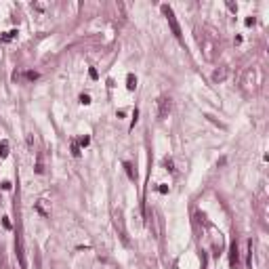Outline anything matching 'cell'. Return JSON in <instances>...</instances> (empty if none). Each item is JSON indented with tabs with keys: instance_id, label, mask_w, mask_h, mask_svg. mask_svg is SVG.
<instances>
[{
	"instance_id": "cell-1",
	"label": "cell",
	"mask_w": 269,
	"mask_h": 269,
	"mask_svg": "<svg viewBox=\"0 0 269 269\" xmlns=\"http://www.w3.org/2000/svg\"><path fill=\"white\" fill-rule=\"evenodd\" d=\"M162 13H164V17L168 19V25H170V29H172V34H175V38H183V32H181V25H179V21H177V17H175V13H172V8L168 7V4H162Z\"/></svg>"
},
{
	"instance_id": "cell-2",
	"label": "cell",
	"mask_w": 269,
	"mask_h": 269,
	"mask_svg": "<svg viewBox=\"0 0 269 269\" xmlns=\"http://www.w3.org/2000/svg\"><path fill=\"white\" fill-rule=\"evenodd\" d=\"M170 109H172V101H170V97H160V99H158V116H160V120L168 118Z\"/></svg>"
},
{
	"instance_id": "cell-3",
	"label": "cell",
	"mask_w": 269,
	"mask_h": 269,
	"mask_svg": "<svg viewBox=\"0 0 269 269\" xmlns=\"http://www.w3.org/2000/svg\"><path fill=\"white\" fill-rule=\"evenodd\" d=\"M15 252H17V259H19V267L28 269V261H25V250H23L21 235H17V238H15Z\"/></svg>"
},
{
	"instance_id": "cell-4",
	"label": "cell",
	"mask_w": 269,
	"mask_h": 269,
	"mask_svg": "<svg viewBox=\"0 0 269 269\" xmlns=\"http://www.w3.org/2000/svg\"><path fill=\"white\" fill-rule=\"evenodd\" d=\"M229 265L231 269H238V242H231L229 246Z\"/></svg>"
},
{
	"instance_id": "cell-5",
	"label": "cell",
	"mask_w": 269,
	"mask_h": 269,
	"mask_svg": "<svg viewBox=\"0 0 269 269\" xmlns=\"http://www.w3.org/2000/svg\"><path fill=\"white\" fill-rule=\"evenodd\" d=\"M126 88L128 91H134V88H137V76H134V74H128L126 76Z\"/></svg>"
},
{
	"instance_id": "cell-6",
	"label": "cell",
	"mask_w": 269,
	"mask_h": 269,
	"mask_svg": "<svg viewBox=\"0 0 269 269\" xmlns=\"http://www.w3.org/2000/svg\"><path fill=\"white\" fill-rule=\"evenodd\" d=\"M124 168H126L128 179H130V181H134V179H137V172L133 170V164H130V162H124Z\"/></svg>"
},
{
	"instance_id": "cell-7",
	"label": "cell",
	"mask_w": 269,
	"mask_h": 269,
	"mask_svg": "<svg viewBox=\"0 0 269 269\" xmlns=\"http://www.w3.org/2000/svg\"><path fill=\"white\" fill-rule=\"evenodd\" d=\"M36 210H38L40 214H42V217H49V210L44 208V200H40V202L36 204Z\"/></svg>"
},
{
	"instance_id": "cell-8",
	"label": "cell",
	"mask_w": 269,
	"mask_h": 269,
	"mask_svg": "<svg viewBox=\"0 0 269 269\" xmlns=\"http://www.w3.org/2000/svg\"><path fill=\"white\" fill-rule=\"evenodd\" d=\"M8 156V141L0 143V158H7Z\"/></svg>"
},
{
	"instance_id": "cell-9",
	"label": "cell",
	"mask_w": 269,
	"mask_h": 269,
	"mask_svg": "<svg viewBox=\"0 0 269 269\" xmlns=\"http://www.w3.org/2000/svg\"><path fill=\"white\" fill-rule=\"evenodd\" d=\"M17 34H19L17 29H11V32H7V34L2 36V42H8V40H13V38H15Z\"/></svg>"
},
{
	"instance_id": "cell-10",
	"label": "cell",
	"mask_w": 269,
	"mask_h": 269,
	"mask_svg": "<svg viewBox=\"0 0 269 269\" xmlns=\"http://www.w3.org/2000/svg\"><path fill=\"white\" fill-rule=\"evenodd\" d=\"M223 78H225V70H217V71L213 74V80H214V82H221Z\"/></svg>"
},
{
	"instance_id": "cell-11",
	"label": "cell",
	"mask_w": 269,
	"mask_h": 269,
	"mask_svg": "<svg viewBox=\"0 0 269 269\" xmlns=\"http://www.w3.org/2000/svg\"><path fill=\"white\" fill-rule=\"evenodd\" d=\"M34 170L38 172V175H42V172H44V166H42V158H40V156L36 158V168H34Z\"/></svg>"
},
{
	"instance_id": "cell-12",
	"label": "cell",
	"mask_w": 269,
	"mask_h": 269,
	"mask_svg": "<svg viewBox=\"0 0 269 269\" xmlns=\"http://www.w3.org/2000/svg\"><path fill=\"white\" fill-rule=\"evenodd\" d=\"M71 154H74L76 158H80V154H82V151H80V145L76 141H71Z\"/></svg>"
},
{
	"instance_id": "cell-13",
	"label": "cell",
	"mask_w": 269,
	"mask_h": 269,
	"mask_svg": "<svg viewBox=\"0 0 269 269\" xmlns=\"http://www.w3.org/2000/svg\"><path fill=\"white\" fill-rule=\"evenodd\" d=\"M25 78L28 80H38L40 78V74H38V71H25Z\"/></svg>"
},
{
	"instance_id": "cell-14",
	"label": "cell",
	"mask_w": 269,
	"mask_h": 269,
	"mask_svg": "<svg viewBox=\"0 0 269 269\" xmlns=\"http://www.w3.org/2000/svg\"><path fill=\"white\" fill-rule=\"evenodd\" d=\"M88 143H91V137H86V134H84V137H80V141H78V145H80V147H86V145H88Z\"/></svg>"
},
{
	"instance_id": "cell-15",
	"label": "cell",
	"mask_w": 269,
	"mask_h": 269,
	"mask_svg": "<svg viewBox=\"0 0 269 269\" xmlns=\"http://www.w3.org/2000/svg\"><path fill=\"white\" fill-rule=\"evenodd\" d=\"M162 164H164V166H166V168L170 170V172H175V168H172V160H170V158H164V160H162Z\"/></svg>"
},
{
	"instance_id": "cell-16",
	"label": "cell",
	"mask_w": 269,
	"mask_h": 269,
	"mask_svg": "<svg viewBox=\"0 0 269 269\" xmlns=\"http://www.w3.org/2000/svg\"><path fill=\"white\" fill-rule=\"evenodd\" d=\"M80 103H82V105H88V103H91V95H84V92H82V95H80Z\"/></svg>"
},
{
	"instance_id": "cell-17",
	"label": "cell",
	"mask_w": 269,
	"mask_h": 269,
	"mask_svg": "<svg viewBox=\"0 0 269 269\" xmlns=\"http://www.w3.org/2000/svg\"><path fill=\"white\" fill-rule=\"evenodd\" d=\"M88 76H91L92 80H97V78H99V74H97V70H95V67H91V70H88Z\"/></svg>"
},
{
	"instance_id": "cell-18",
	"label": "cell",
	"mask_w": 269,
	"mask_h": 269,
	"mask_svg": "<svg viewBox=\"0 0 269 269\" xmlns=\"http://www.w3.org/2000/svg\"><path fill=\"white\" fill-rule=\"evenodd\" d=\"M2 189L8 191V189H11V183H8V181H2Z\"/></svg>"
},
{
	"instance_id": "cell-19",
	"label": "cell",
	"mask_w": 269,
	"mask_h": 269,
	"mask_svg": "<svg viewBox=\"0 0 269 269\" xmlns=\"http://www.w3.org/2000/svg\"><path fill=\"white\" fill-rule=\"evenodd\" d=\"M2 225L7 227V229H11V221H8V219H7V217H4V219H2Z\"/></svg>"
},
{
	"instance_id": "cell-20",
	"label": "cell",
	"mask_w": 269,
	"mask_h": 269,
	"mask_svg": "<svg viewBox=\"0 0 269 269\" xmlns=\"http://www.w3.org/2000/svg\"><path fill=\"white\" fill-rule=\"evenodd\" d=\"M160 193H168V185H160Z\"/></svg>"
},
{
	"instance_id": "cell-21",
	"label": "cell",
	"mask_w": 269,
	"mask_h": 269,
	"mask_svg": "<svg viewBox=\"0 0 269 269\" xmlns=\"http://www.w3.org/2000/svg\"><path fill=\"white\" fill-rule=\"evenodd\" d=\"M137 116H139V112L134 109V112H133V126H134V122H137Z\"/></svg>"
}]
</instances>
